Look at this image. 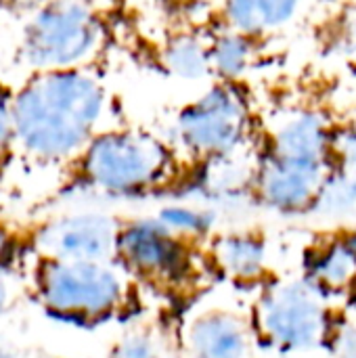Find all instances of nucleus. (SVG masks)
<instances>
[{
	"label": "nucleus",
	"mask_w": 356,
	"mask_h": 358,
	"mask_svg": "<svg viewBox=\"0 0 356 358\" xmlns=\"http://www.w3.org/2000/svg\"><path fill=\"white\" fill-rule=\"evenodd\" d=\"M103 80L90 67L29 71L13 90L15 145L44 164H71L101 130Z\"/></svg>",
	"instance_id": "1"
},
{
	"label": "nucleus",
	"mask_w": 356,
	"mask_h": 358,
	"mask_svg": "<svg viewBox=\"0 0 356 358\" xmlns=\"http://www.w3.org/2000/svg\"><path fill=\"white\" fill-rule=\"evenodd\" d=\"M76 180L92 191L136 197L170 185L180 170L176 147L143 128L99 130L69 164Z\"/></svg>",
	"instance_id": "2"
},
{
	"label": "nucleus",
	"mask_w": 356,
	"mask_h": 358,
	"mask_svg": "<svg viewBox=\"0 0 356 358\" xmlns=\"http://www.w3.org/2000/svg\"><path fill=\"white\" fill-rule=\"evenodd\" d=\"M34 294L52 319L92 327L124 313L132 277L118 262H63L36 256Z\"/></svg>",
	"instance_id": "3"
},
{
	"label": "nucleus",
	"mask_w": 356,
	"mask_h": 358,
	"mask_svg": "<svg viewBox=\"0 0 356 358\" xmlns=\"http://www.w3.org/2000/svg\"><path fill=\"white\" fill-rule=\"evenodd\" d=\"M103 46V19L92 0H48L23 25L17 46L29 71L90 67Z\"/></svg>",
	"instance_id": "4"
},
{
	"label": "nucleus",
	"mask_w": 356,
	"mask_h": 358,
	"mask_svg": "<svg viewBox=\"0 0 356 358\" xmlns=\"http://www.w3.org/2000/svg\"><path fill=\"white\" fill-rule=\"evenodd\" d=\"M250 130V99L239 82L227 80H218L195 101L187 103L174 124L178 149L204 166L239 153Z\"/></svg>",
	"instance_id": "5"
},
{
	"label": "nucleus",
	"mask_w": 356,
	"mask_h": 358,
	"mask_svg": "<svg viewBox=\"0 0 356 358\" xmlns=\"http://www.w3.org/2000/svg\"><path fill=\"white\" fill-rule=\"evenodd\" d=\"M252 331L264 346L281 355L317 350L329 334L321 287L304 279L269 285L256 302Z\"/></svg>",
	"instance_id": "6"
},
{
	"label": "nucleus",
	"mask_w": 356,
	"mask_h": 358,
	"mask_svg": "<svg viewBox=\"0 0 356 358\" xmlns=\"http://www.w3.org/2000/svg\"><path fill=\"white\" fill-rule=\"evenodd\" d=\"M124 220L107 212H71L40 222L31 233L36 256L63 262H115Z\"/></svg>",
	"instance_id": "7"
},
{
	"label": "nucleus",
	"mask_w": 356,
	"mask_h": 358,
	"mask_svg": "<svg viewBox=\"0 0 356 358\" xmlns=\"http://www.w3.org/2000/svg\"><path fill=\"white\" fill-rule=\"evenodd\" d=\"M115 262L134 279L174 283L189 273V245L157 218L124 222Z\"/></svg>",
	"instance_id": "8"
},
{
	"label": "nucleus",
	"mask_w": 356,
	"mask_h": 358,
	"mask_svg": "<svg viewBox=\"0 0 356 358\" xmlns=\"http://www.w3.org/2000/svg\"><path fill=\"white\" fill-rule=\"evenodd\" d=\"M332 168L292 164L260 155L252 187L258 199L279 212H304L313 208L329 185Z\"/></svg>",
	"instance_id": "9"
},
{
	"label": "nucleus",
	"mask_w": 356,
	"mask_h": 358,
	"mask_svg": "<svg viewBox=\"0 0 356 358\" xmlns=\"http://www.w3.org/2000/svg\"><path fill=\"white\" fill-rule=\"evenodd\" d=\"M185 358H250L252 325L225 308H208L189 319L183 336Z\"/></svg>",
	"instance_id": "10"
},
{
	"label": "nucleus",
	"mask_w": 356,
	"mask_h": 358,
	"mask_svg": "<svg viewBox=\"0 0 356 358\" xmlns=\"http://www.w3.org/2000/svg\"><path fill=\"white\" fill-rule=\"evenodd\" d=\"M332 151L334 141L327 122L315 111L298 109L281 117L269 132L264 155L292 164L332 168Z\"/></svg>",
	"instance_id": "11"
},
{
	"label": "nucleus",
	"mask_w": 356,
	"mask_h": 358,
	"mask_svg": "<svg viewBox=\"0 0 356 358\" xmlns=\"http://www.w3.org/2000/svg\"><path fill=\"white\" fill-rule=\"evenodd\" d=\"M306 0H222L227 29L254 40L292 25L304 10Z\"/></svg>",
	"instance_id": "12"
},
{
	"label": "nucleus",
	"mask_w": 356,
	"mask_h": 358,
	"mask_svg": "<svg viewBox=\"0 0 356 358\" xmlns=\"http://www.w3.org/2000/svg\"><path fill=\"white\" fill-rule=\"evenodd\" d=\"M212 258L227 277L237 281H254L264 273L266 248L256 235L233 233L214 241Z\"/></svg>",
	"instance_id": "13"
},
{
	"label": "nucleus",
	"mask_w": 356,
	"mask_h": 358,
	"mask_svg": "<svg viewBox=\"0 0 356 358\" xmlns=\"http://www.w3.org/2000/svg\"><path fill=\"white\" fill-rule=\"evenodd\" d=\"M210 71L218 76V80L241 82L243 73L252 67L256 57V40L235 31L225 29L208 42Z\"/></svg>",
	"instance_id": "14"
},
{
	"label": "nucleus",
	"mask_w": 356,
	"mask_h": 358,
	"mask_svg": "<svg viewBox=\"0 0 356 358\" xmlns=\"http://www.w3.org/2000/svg\"><path fill=\"white\" fill-rule=\"evenodd\" d=\"M164 65L183 80H201L210 76L208 42L189 31L172 36L164 46Z\"/></svg>",
	"instance_id": "15"
},
{
	"label": "nucleus",
	"mask_w": 356,
	"mask_h": 358,
	"mask_svg": "<svg viewBox=\"0 0 356 358\" xmlns=\"http://www.w3.org/2000/svg\"><path fill=\"white\" fill-rule=\"evenodd\" d=\"M356 279V256L346 241H334L313 264V283L327 289L348 287Z\"/></svg>",
	"instance_id": "16"
},
{
	"label": "nucleus",
	"mask_w": 356,
	"mask_h": 358,
	"mask_svg": "<svg viewBox=\"0 0 356 358\" xmlns=\"http://www.w3.org/2000/svg\"><path fill=\"white\" fill-rule=\"evenodd\" d=\"M166 355L159 334L153 327H134L126 331L109 350L107 358H162Z\"/></svg>",
	"instance_id": "17"
},
{
	"label": "nucleus",
	"mask_w": 356,
	"mask_h": 358,
	"mask_svg": "<svg viewBox=\"0 0 356 358\" xmlns=\"http://www.w3.org/2000/svg\"><path fill=\"white\" fill-rule=\"evenodd\" d=\"M159 222H164L170 231H174L180 237H193V235H201L208 229V218L204 212L193 210V208H185V206H172L166 208L159 216Z\"/></svg>",
	"instance_id": "18"
},
{
	"label": "nucleus",
	"mask_w": 356,
	"mask_h": 358,
	"mask_svg": "<svg viewBox=\"0 0 356 358\" xmlns=\"http://www.w3.org/2000/svg\"><path fill=\"white\" fill-rule=\"evenodd\" d=\"M15 128H13V88L0 80V172L8 166L15 153Z\"/></svg>",
	"instance_id": "19"
},
{
	"label": "nucleus",
	"mask_w": 356,
	"mask_h": 358,
	"mask_svg": "<svg viewBox=\"0 0 356 358\" xmlns=\"http://www.w3.org/2000/svg\"><path fill=\"white\" fill-rule=\"evenodd\" d=\"M19 300V283L8 264H0V317L13 310Z\"/></svg>",
	"instance_id": "20"
},
{
	"label": "nucleus",
	"mask_w": 356,
	"mask_h": 358,
	"mask_svg": "<svg viewBox=\"0 0 356 358\" xmlns=\"http://www.w3.org/2000/svg\"><path fill=\"white\" fill-rule=\"evenodd\" d=\"M48 0H0V13L6 15H34L36 10H40Z\"/></svg>",
	"instance_id": "21"
},
{
	"label": "nucleus",
	"mask_w": 356,
	"mask_h": 358,
	"mask_svg": "<svg viewBox=\"0 0 356 358\" xmlns=\"http://www.w3.org/2000/svg\"><path fill=\"white\" fill-rule=\"evenodd\" d=\"M334 358H356V327L344 329L336 338Z\"/></svg>",
	"instance_id": "22"
},
{
	"label": "nucleus",
	"mask_w": 356,
	"mask_h": 358,
	"mask_svg": "<svg viewBox=\"0 0 356 358\" xmlns=\"http://www.w3.org/2000/svg\"><path fill=\"white\" fill-rule=\"evenodd\" d=\"M13 252H15V237L4 224H0V264H8Z\"/></svg>",
	"instance_id": "23"
},
{
	"label": "nucleus",
	"mask_w": 356,
	"mask_h": 358,
	"mask_svg": "<svg viewBox=\"0 0 356 358\" xmlns=\"http://www.w3.org/2000/svg\"><path fill=\"white\" fill-rule=\"evenodd\" d=\"M344 241L348 243V248H350V250L355 252V256H356V231H353V233H350V235H348V237H346Z\"/></svg>",
	"instance_id": "24"
},
{
	"label": "nucleus",
	"mask_w": 356,
	"mask_h": 358,
	"mask_svg": "<svg viewBox=\"0 0 356 358\" xmlns=\"http://www.w3.org/2000/svg\"><path fill=\"white\" fill-rule=\"evenodd\" d=\"M0 358H17V357H15V352H13V350H8V348L0 346Z\"/></svg>",
	"instance_id": "25"
},
{
	"label": "nucleus",
	"mask_w": 356,
	"mask_h": 358,
	"mask_svg": "<svg viewBox=\"0 0 356 358\" xmlns=\"http://www.w3.org/2000/svg\"><path fill=\"white\" fill-rule=\"evenodd\" d=\"M162 358H185V357H176V355H170V352H166Z\"/></svg>",
	"instance_id": "26"
},
{
	"label": "nucleus",
	"mask_w": 356,
	"mask_h": 358,
	"mask_svg": "<svg viewBox=\"0 0 356 358\" xmlns=\"http://www.w3.org/2000/svg\"><path fill=\"white\" fill-rule=\"evenodd\" d=\"M48 358H57V357H48Z\"/></svg>",
	"instance_id": "27"
}]
</instances>
